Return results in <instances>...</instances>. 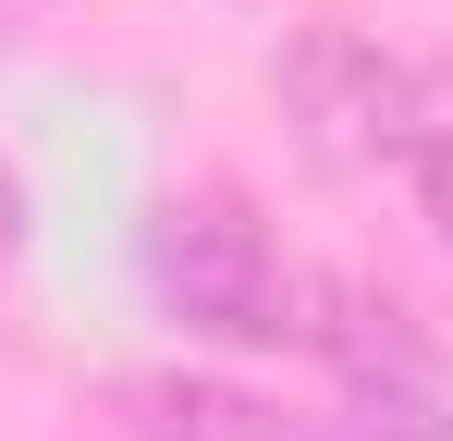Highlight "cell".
<instances>
[{
    "instance_id": "4",
    "label": "cell",
    "mask_w": 453,
    "mask_h": 441,
    "mask_svg": "<svg viewBox=\"0 0 453 441\" xmlns=\"http://www.w3.org/2000/svg\"><path fill=\"white\" fill-rule=\"evenodd\" d=\"M135 429H148V441H282V417H270L245 380L159 368V380H135Z\"/></svg>"
},
{
    "instance_id": "1",
    "label": "cell",
    "mask_w": 453,
    "mask_h": 441,
    "mask_svg": "<svg viewBox=\"0 0 453 441\" xmlns=\"http://www.w3.org/2000/svg\"><path fill=\"white\" fill-rule=\"evenodd\" d=\"M148 294L172 331L196 344H295V306H306V270L270 245V220L245 197H172L148 220Z\"/></svg>"
},
{
    "instance_id": "5",
    "label": "cell",
    "mask_w": 453,
    "mask_h": 441,
    "mask_svg": "<svg viewBox=\"0 0 453 441\" xmlns=\"http://www.w3.org/2000/svg\"><path fill=\"white\" fill-rule=\"evenodd\" d=\"M404 197L429 209V233L453 245V62H417V98H404V147H392Z\"/></svg>"
},
{
    "instance_id": "6",
    "label": "cell",
    "mask_w": 453,
    "mask_h": 441,
    "mask_svg": "<svg viewBox=\"0 0 453 441\" xmlns=\"http://www.w3.org/2000/svg\"><path fill=\"white\" fill-rule=\"evenodd\" d=\"M12 245H25V184L0 172V258H12Z\"/></svg>"
},
{
    "instance_id": "3",
    "label": "cell",
    "mask_w": 453,
    "mask_h": 441,
    "mask_svg": "<svg viewBox=\"0 0 453 441\" xmlns=\"http://www.w3.org/2000/svg\"><path fill=\"white\" fill-rule=\"evenodd\" d=\"M331 441H453V405L429 356H380V368H343V405L319 417Z\"/></svg>"
},
{
    "instance_id": "2",
    "label": "cell",
    "mask_w": 453,
    "mask_h": 441,
    "mask_svg": "<svg viewBox=\"0 0 453 441\" xmlns=\"http://www.w3.org/2000/svg\"><path fill=\"white\" fill-rule=\"evenodd\" d=\"M404 98H417V62H392L356 25H306L295 50H282V111H295V135L319 147L331 172H392Z\"/></svg>"
}]
</instances>
